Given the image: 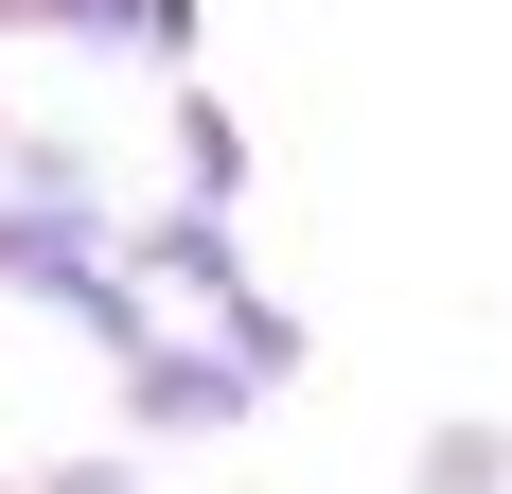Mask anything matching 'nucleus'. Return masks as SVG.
Listing matches in <instances>:
<instances>
[{
	"instance_id": "1",
	"label": "nucleus",
	"mask_w": 512,
	"mask_h": 494,
	"mask_svg": "<svg viewBox=\"0 0 512 494\" xmlns=\"http://www.w3.org/2000/svg\"><path fill=\"white\" fill-rule=\"evenodd\" d=\"M53 18H159V0H53Z\"/></svg>"
}]
</instances>
